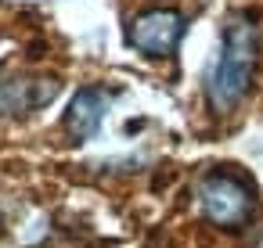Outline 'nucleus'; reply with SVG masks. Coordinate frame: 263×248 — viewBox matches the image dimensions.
<instances>
[{
    "instance_id": "obj_1",
    "label": "nucleus",
    "mask_w": 263,
    "mask_h": 248,
    "mask_svg": "<svg viewBox=\"0 0 263 248\" xmlns=\"http://www.w3.org/2000/svg\"><path fill=\"white\" fill-rule=\"evenodd\" d=\"M256 72V22L252 15H231L227 29H223V47H220V61L209 76V105L216 112L234 108Z\"/></svg>"
},
{
    "instance_id": "obj_2",
    "label": "nucleus",
    "mask_w": 263,
    "mask_h": 248,
    "mask_svg": "<svg viewBox=\"0 0 263 248\" xmlns=\"http://www.w3.org/2000/svg\"><path fill=\"white\" fill-rule=\"evenodd\" d=\"M198 205L209 223L216 226H238L252 212V191L231 176V173H209L198 183Z\"/></svg>"
},
{
    "instance_id": "obj_3",
    "label": "nucleus",
    "mask_w": 263,
    "mask_h": 248,
    "mask_svg": "<svg viewBox=\"0 0 263 248\" xmlns=\"http://www.w3.org/2000/svg\"><path fill=\"white\" fill-rule=\"evenodd\" d=\"M184 36V15L177 11H148L141 18H134L126 40L130 47H137L141 54H152V58H166L177 51Z\"/></svg>"
},
{
    "instance_id": "obj_4",
    "label": "nucleus",
    "mask_w": 263,
    "mask_h": 248,
    "mask_svg": "<svg viewBox=\"0 0 263 248\" xmlns=\"http://www.w3.org/2000/svg\"><path fill=\"white\" fill-rule=\"evenodd\" d=\"M105 105L108 97L101 90H80L69 105V115H65V130L76 137V140H90L105 119Z\"/></svg>"
},
{
    "instance_id": "obj_5",
    "label": "nucleus",
    "mask_w": 263,
    "mask_h": 248,
    "mask_svg": "<svg viewBox=\"0 0 263 248\" xmlns=\"http://www.w3.org/2000/svg\"><path fill=\"white\" fill-rule=\"evenodd\" d=\"M58 83H4L0 87V112H33L54 97Z\"/></svg>"
},
{
    "instance_id": "obj_6",
    "label": "nucleus",
    "mask_w": 263,
    "mask_h": 248,
    "mask_svg": "<svg viewBox=\"0 0 263 248\" xmlns=\"http://www.w3.org/2000/svg\"><path fill=\"white\" fill-rule=\"evenodd\" d=\"M249 248H263V226L252 234V241H249Z\"/></svg>"
}]
</instances>
